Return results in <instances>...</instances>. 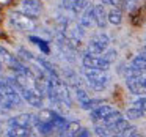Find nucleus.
<instances>
[{
	"label": "nucleus",
	"mask_w": 146,
	"mask_h": 137,
	"mask_svg": "<svg viewBox=\"0 0 146 137\" xmlns=\"http://www.w3.org/2000/svg\"><path fill=\"white\" fill-rule=\"evenodd\" d=\"M108 44H110V38L105 33H98V35H94L90 39L88 46H86V52L88 54L101 55L108 49Z\"/></svg>",
	"instance_id": "nucleus-7"
},
{
	"label": "nucleus",
	"mask_w": 146,
	"mask_h": 137,
	"mask_svg": "<svg viewBox=\"0 0 146 137\" xmlns=\"http://www.w3.org/2000/svg\"><path fill=\"white\" fill-rule=\"evenodd\" d=\"M93 16H94V25L99 29H105L107 25V11H105L104 5H94L93 7Z\"/></svg>",
	"instance_id": "nucleus-13"
},
{
	"label": "nucleus",
	"mask_w": 146,
	"mask_h": 137,
	"mask_svg": "<svg viewBox=\"0 0 146 137\" xmlns=\"http://www.w3.org/2000/svg\"><path fill=\"white\" fill-rule=\"evenodd\" d=\"M133 107H138V109H141L143 112H146V96L145 95H141L140 98H137L135 101H133Z\"/></svg>",
	"instance_id": "nucleus-25"
},
{
	"label": "nucleus",
	"mask_w": 146,
	"mask_h": 137,
	"mask_svg": "<svg viewBox=\"0 0 146 137\" xmlns=\"http://www.w3.org/2000/svg\"><path fill=\"white\" fill-rule=\"evenodd\" d=\"M79 24L83 27V29H90V27L94 25V16H93V7H91V5H90L85 11L80 13Z\"/></svg>",
	"instance_id": "nucleus-15"
},
{
	"label": "nucleus",
	"mask_w": 146,
	"mask_h": 137,
	"mask_svg": "<svg viewBox=\"0 0 146 137\" xmlns=\"http://www.w3.org/2000/svg\"><path fill=\"white\" fill-rule=\"evenodd\" d=\"M0 63L2 65H7L10 70H13L14 73H27L30 70L25 63L21 61V58H17L16 55H13L7 47L0 46Z\"/></svg>",
	"instance_id": "nucleus-6"
},
{
	"label": "nucleus",
	"mask_w": 146,
	"mask_h": 137,
	"mask_svg": "<svg viewBox=\"0 0 146 137\" xmlns=\"http://www.w3.org/2000/svg\"><path fill=\"white\" fill-rule=\"evenodd\" d=\"M0 131H2V129H0Z\"/></svg>",
	"instance_id": "nucleus-33"
},
{
	"label": "nucleus",
	"mask_w": 146,
	"mask_h": 137,
	"mask_svg": "<svg viewBox=\"0 0 146 137\" xmlns=\"http://www.w3.org/2000/svg\"><path fill=\"white\" fill-rule=\"evenodd\" d=\"M91 5V0H63V8L74 14H80Z\"/></svg>",
	"instance_id": "nucleus-10"
},
{
	"label": "nucleus",
	"mask_w": 146,
	"mask_h": 137,
	"mask_svg": "<svg viewBox=\"0 0 146 137\" xmlns=\"http://www.w3.org/2000/svg\"><path fill=\"white\" fill-rule=\"evenodd\" d=\"M13 84L17 87L21 96H22V99L25 102H29L30 106L38 107V109L42 107V104H44V96H42L41 93L35 88L33 84H32V85H27V84H19V82H16V80H13Z\"/></svg>",
	"instance_id": "nucleus-2"
},
{
	"label": "nucleus",
	"mask_w": 146,
	"mask_h": 137,
	"mask_svg": "<svg viewBox=\"0 0 146 137\" xmlns=\"http://www.w3.org/2000/svg\"><path fill=\"white\" fill-rule=\"evenodd\" d=\"M22 102L17 87L13 84L11 79L0 80V107L2 109H13Z\"/></svg>",
	"instance_id": "nucleus-1"
},
{
	"label": "nucleus",
	"mask_w": 146,
	"mask_h": 137,
	"mask_svg": "<svg viewBox=\"0 0 146 137\" xmlns=\"http://www.w3.org/2000/svg\"><path fill=\"white\" fill-rule=\"evenodd\" d=\"M102 3L110 5V7H115V8H121V10H124V7H126L124 0H102Z\"/></svg>",
	"instance_id": "nucleus-24"
},
{
	"label": "nucleus",
	"mask_w": 146,
	"mask_h": 137,
	"mask_svg": "<svg viewBox=\"0 0 146 137\" xmlns=\"http://www.w3.org/2000/svg\"><path fill=\"white\" fill-rule=\"evenodd\" d=\"M143 54L146 55V46H145V47H143Z\"/></svg>",
	"instance_id": "nucleus-31"
},
{
	"label": "nucleus",
	"mask_w": 146,
	"mask_h": 137,
	"mask_svg": "<svg viewBox=\"0 0 146 137\" xmlns=\"http://www.w3.org/2000/svg\"><path fill=\"white\" fill-rule=\"evenodd\" d=\"M8 124H14V126H24V128H33L36 124V115L33 114H21L13 117Z\"/></svg>",
	"instance_id": "nucleus-11"
},
{
	"label": "nucleus",
	"mask_w": 146,
	"mask_h": 137,
	"mask_svg": "<svg viewBox=\"0 0 146 137\" xmlns=\"http://www.w3.org/2000/svg\"><path fill=\"white\" fill-rule=\"evenodd\" d=\"M113 110L111 109V106H108V104H99V106H96L94 109H91V112H90V118H91L94 123H98V121H101L102 118H105L110 112Z\"/></svg>",
	"instance_id": "nucleus-14"
},
{
	"label": "nucleus",
	"mask_w": 146,
	"mask_h": 137,
	"mask_svg": "<svg viewBox=\"0 0 146 137\" xmlns=\"http://www.w3.org/2000/svg\"><path fill=\"white\" fill-rule=\"evenodd\" d=\"M77 136H79V137H88L90 136V131L85 129V128H80L79 132H77Z\"/></svg>",
	"instance_id": "nucleus-30"
},
{
	"label": "nucleus",
	"mask_w": 146,
	"mask_h": 137,
	"mask_svg": "<svg viewBox=\"0 0 146 137\" xmlns=\"http://www.w3.org/2000/svg\"><path fill=\"white\" fill-rule=\"evenodd\" d=\"M80 123L79 121H68V126L66 129H64V134H68V136H77V132H79L80 129Z\"/></svg>",
	"instance_id": "nucleus-21"
},
{
	"label": "nucleus",
	"mask_w": 146,
	"mask_h": 137,
	"mask_svg": "<svg viewBox=\"0 0 146 137\" xmlns=\"http://www.w3.org/2000/svg\"><path fill=\"white\" fill-rule=\"evenodd\" d=\"M94 132L98 134V136H108V129L105 126H102V124H96V126H94Z\"/></svg>",
	"instance_id": "nucleus-27"
},
{
	"label": "nucleus",
	"mask_w": 146,
	"mask_h": 137,
	"mask_svg": "<svg viewBox=\"0 0 146 137\" xmlns=\"http://www.w3.org/2000/svg\"><path fill=\"white\" fill-rule=\"evenodd\" d=\"M30 129H32V128L10 124V128H8V131H7V136H10V137H27V136H30Z\"/></svg>",
	"instance_id": "nucleus-16"
},
{
	"label": "nucleus",
	"mask_w": 146,
	"mask_h": 137,
	"mask_svg": "<svg viewBox=\"0 0 146 137\" xmlns=\"http://www.w3.org/2000/svg\"><path fill=\"white\" fill-rule=\"evenodd\" d=\"M121 118H123V114H121V112H118V110H111L110 114H108L105 118H102V120L99 121V123H101L102 126H105V128L108 129V128L113 126V124L116 123L118 120H121Z\"/></svg>",
	"instance_id": "nucleus-19"
},
{
	"label": "nucleus",
	"mask_w": 146,
	"mask_h": 137,
	"mask_svg": "<svg viewBox=\"0 0 146 137\" xmlns=\"http://www.w3.org/2000/svg\"><path fill=\"white\" fill-rule=\"evenodd\" d=\"M126 85H127V88H129V92L133 93V95H137V96H141L146 93L145 85H143L141 80H140V74L138 76H126Z\"/></svg>",
	"instance_id": "nucleus-12"
},
{
	"label": "nucleus",
	"mask_w": 146,
	"mask_h": 137,
	"mask_svg": "<svg viewBox=\"0 0 146 137\" xmlns=\"http://www.w3.org/2000/svg\"><path fill=\"white\" fill-rule=\"evenodd\" d=\"M82 65L83 68H88V70H102V71H108L110 68V61L105 60L102 55H96V54H88L86 52L82 57Z\"/></svg>",
	"instance_id": "nucleus-8"
},
{
	"label": "nucleus",
	"mask_w": 146,
	"mask_h": 137,
	"mask_svg": "<svg viewBox=\"0 0 146 137\" xmlns=\"http://www.w3.org/2000/svg\"><path fill=\"white\" fill-rule=\"evenodd\" d=\"M57 115L58 114L55 110H52V109H41V112L36 115V123H49V121H52Z\"/></svg>",
	"instance_id": "nucleus-17"
},
{
	"label": "nucleus",
	"mask_w": 146,
	"mask_h": 137,
	"mask_svg": "<svg viewBox=\"0 0 146 137\" xmlns=\"http://www.w3.org/2000/svg\"><path fill=\"white\" fill-rule=\"evenodd\" d=\"M83 33L85 29L80 25L79 22H72V21H64L61 25V35L69 41V44L74 47V44L79 46L83 39Z\"/></svg>",
	"instance_id": "nucleus-3"
},
{
	"label": "nucleus",
	"mask_w": 146,
	"mask_h": 137,
	"mask_svg": "<svg viewBox=\"0 0 146 137\" xmlns=\"http://www.w3.org/2000/svg\"><path fill=\"white\" fill-rule=\"evenodd\" d=\"M30 39H32V41H35V44H38V46H39V47H41L44 52H49V46H46L42 39H39V38H35V36H32Z\"/></svg>",
	"instance_id": "nucleus-28"
},
{
	"label": "nucleus",
	"mask_w": 146,
	"mask_h": 137,
	"mask_svg": "<svg viewBox=\"0 0 146 137\" xmlns=\"http://www.w3.org/2000/svg\"><path fill=\"white\" fill-rule=\"evenodd\" d=\"M85 80L93 90H96V92H102V90L108 85L110 77H108L107 71L88 70V68H85Z\"/></svg>",
	"instance_id": "nucleus-4"
},
{
	"label": "nucleus",
	"mask_w": 146,
	"mask_h": 137,
	"mask_svg": "<svg viewBox=\"0 0 146 137\" xmlns=\"http://www.w3.org/2000/svg\"><path fill=\"white\" fill-rule=\"evenodd\" d=\"M104 101H101V99H91L90 98L88 101H85V102H82V109H85V110H91V109H94L96 106H99V104H102Z\"/></svg>",
	"instance_id": "nucleus-22"
},
{
	"label": "nucleus",
	"mask_w": 146,
	"mask_h": 137,
	"mask_svg": "<svg viewBox=\"0 0 146 137\" xmlns=\"http://www.w3.org/2000/svg\"><path fill=\"white\" fill-rule=\"evenodd\" d=\"M76 96H77V99H79V102L82 104V102H85V101H88L90 99V96L86 95V92L83 88H80L79 85H76Z\"/></svg>",
	"instance_id": "nucleus-23"
},
{
	"label": "nucleus",
	"mask_w": 146,
	"mask_h": 137,
	"mask_svg": "<svg viewBox=\"0 0 146 137\" xmlns=\"http://www.w3.org/2000/svg\"><path fill=\"white\" fill-rule=\"evenodd\" d=\"M107 21L110 24H113V25H119L123 22V10L111 7V10L107 13Z\"/></svg>",
	"instance_id": "nucleus-18"
},
{
	"label": "nucleus",
	"mask_w": 146,
	"mask_h": 137,
	"mask_svg": "<svg viewBox=\"0 0 146 137\" xmlns=\"http://www.w3.org/2000/svg\"><path fill=\"white\" fill-rule=\"evenodd\" d=\"M145 39H146V38H145Z\"/></svg>",
	"instance_id": "nucleus-34"
},
{
	"label": "nucleus",
	"mask_w": 146,
	"mask_h": 137,
	"mask_svg": "<svg viewBox=\"0 0 146 137\" xmlns=\"http://www.w3.org/2000/svg\"><path fill=\"white\" fill-rule=\"evenodd\" d=\"M21 8H22V13L29 14L30 17H38L42 13V3L39 0H22Z\"/></svg>",
	"instance_id": "nucleus-9"
},
{
	"label": "nucleus",
	"mask_w": 146,
	"mask_h": 137,
	"mask_svg": "<svg viewBox=\"0 0 146 137\" xmlns=\"http://www.w3.org/2000/svg\"><path fill=\"white\" fill-rule=\"evenodd\" d=\"M10 24L19 32H33L36 30V22L33 17L22 11H11L10 13Z\"/></svg>",
	"instance_id": "nucleus-5"
},
{
	"label": "nucleus",
	"mask_w": 146,
	"mask_h": 137,
	"mask_svg": "<svg viewBox=\"0 0 146 137\" xmlns=\"http://www.w3.org/2000/svg\"><path fill=\"white\" fill-rule=\"evenodd\" d=\"M126 2V7L124 8H127V10H132L133 7H137V3H140L141 0H124Z\"/></svg>",
	"instance_id": "nucleus-29"
},
{
	"label": "nucleus",
	"mask_w": 146,
	"mask_h": 137,
	"mask_svg": "<svg viewBox=\"0 0 146 137\" xmlns=\"http://www.w3.org/2000/svg\"><path fill=\"white\" fill-rule=\"evenodd\" d=\"M101 55H102V54H101ZM102 57H104L105 60H108V61L111 63V61H113L115 58H116V51H113V49H111V51H105Z\"/></svg>",
	"instance_id": "nucleus-26"
},
{
	"label": "nucleus",
	"mask_w": 146,
	"mask_h": 137,
	"mask_svg": "<svg viewBox=\"0 0 146 137\" xmlns=\"http://www.w3.org/2000/svg\"><path fill=\"white\" fill-rule=\"evenodd\" d=\"M143 115H145V112L138 107H130L126 110V117L129 120H138V118H143Z\"/></svg>",
	"instance_id": "nucleus-20"
},
{
	"label": "nucleus",
	"mask_w": 146,
	"mask_h": 137,
	"mask_svg": "<svg viewBox=\"0 0 146 137\" xmlns=\"http://www.w3.org/2000/svg\"><path fill=\"white\" fill-rule=\"evenodd\" d=\"M2 66H3V65H2V63H0V73H2Z\"/></svg>",
	"instance_id": "nucleus-32"
}]
</instances>
